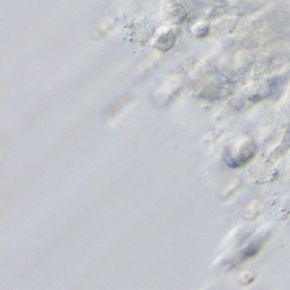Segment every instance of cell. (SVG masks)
I'll list each match as a JSON object with an SVG mask.
<instances>
[{
	"instance_id": "1",
	"label": "cell",
	"mask_w": 290,
	"mask_h": 290,
	"mask_svg": "<svg viewBox=\"0 0 290 290\" xmlns=\"http://www.w3.org/2000/svg\"><path fill=\"white\" fill-rule=\"evenodd\" d=\"M175 41V35L172 29L166 30L160 33L159 37L155 40V47L160 50H168L172 48Z\"/></svg>"
}]
</instances>
